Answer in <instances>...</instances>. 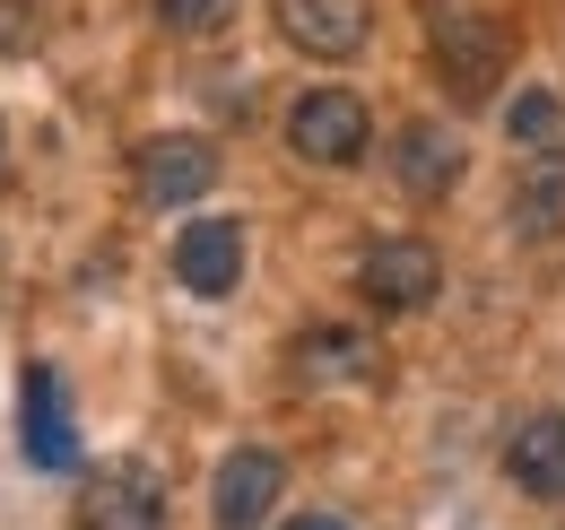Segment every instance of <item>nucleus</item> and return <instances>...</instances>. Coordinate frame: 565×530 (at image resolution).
<instances>
[{"label":"nucleus","mask_w":565,"mask_h":530,"mask_svg":"<svg viewBox=\"0 0 565 530\" xmlns=\"http://www.w3.org/2000/svg\"><path fill=\"white\" fill-rule=\"evenodd\" d=\"M504 478H513L522 496H540V505H565V409H540V417L513 426Z\"/></svg>","instance_id":"obj_12"},{"label":"nucleus","mask_w":565,"mask_h":530,"mask_svg":"<svg viewBox=\"0 0 565 530\" xmlns=\"http://www.w3.org/2000/svg\"><path fill=\"white\" fill-rule=\"evenodd\" d=\"M296 383L305 392H374L383 383V339L374 331H340V322H322V331L296 339Z\"/></svg>","instance_id":"obj_6"},{"label":"nucleus","mask_w":565,"mask_h":530,"mask_svg":"<svg viewBox=\"0 0 565 530\" xmlns=\"http://www.w3.org/2000/svg\"><path fill=\"white\" fill-rule=\"evenodd\" d=\"M365 96L349 87H305L296 105H287V148L305 157V166H356L365 157Z\"/></svg>","instance_id":"obj_3"},{"label":"nucleus","mask_w":565,"mask_h":530,"mask_svg":"<svg viewBox=\"0 0 565 530\" xmlns=\"http://www.w3.org/2000/svg\"><path fill=\"white\" fill-rule=\"evenodd\" d=\"M287 530H349V522H340V513H296Z\"/></svg>","instance_id":"obj_16"},{"label":"nucleus","mask_w":565,"mask_h":530,"mask_svg":"<svg viewBox=\"0 0 565 530\" xmlns=\"http://www.w3.org/2000/svg\"><path fill=\"white\" fill-rule=\"evenodd\" d=\"M279 9V35L305 62H356L365 35H374V9L365 0H270Z\"/></svg>","instance_id":"obj_7"},{"label":"nucleus","mask_w":565,"mask_h":530,"mask_svg":"<svg viewBox=\"0 0 565 530\" xmlns=\"http://www.w3.org/2000/svg\"><path fill=\"white\" fill-rule=\"evenodd\" d=\"M18 435H26V462L35 469H78V417H71V392H62L53 365H26Z\"/></svg>","instance_id":"obj_9"},{"label":"nucleus","mask_w":565,"mask_h":530,"mask_svg":"<svg viewBox=\"0 0 565 530\" xmlns=\"http://www.w3.org/2000/svg\"><path fill=\"white\" fill-rule=\"evenodd\" d=\"M0 166H9V131H0Z\"/></svg>","instance_id":"obj_17"},{"label":"nucleus","mask_w":565,"mask_h":530,"mask_svg":"<svg viewBox=\"0 0 565 530\" xmlns=\"http://www.w3.org/2000/svg\"><path fill=\"white\" fill-rule=\"evenodd\" d=\"M78 530H166V487L148 462H105L78 487Z\"/></svg>","instance_id":"obj_5"},{"label":"nucleus","mask_w":565,"mask_h":530,"mask_svg":"<svg viewBox=\"0 0 565 530\" xmlns=\"http://www.w3.org/2000/svg\"><path fill=\"white\" fill-rule=\"evenodd\" d=\"M426 62L444 78L452 105H488L504 87V62H513V35L504 18H488L479 0H426Z\"/></svg>","instance_id":"obj_1"},{"label":"nucleus","mask_w":565,"mask_h":530,"mask_svg":"<svg viewBox=\"0 0 565 530\" xmlns=\"http://www.w3.org/2000/svg\"><path fill=\"white\" fill-rule=\"evenodd\" d=\"M435 287H444V262L426 235H374L356 262V296L374 314H418V305H435Z\"/></svg>","instance_id":"obj_2"},{"label":"nucleus","mask_w":565,"mask_h":530,"mask_svg":"<svg viewBox=\"0 0 565 530\" xmlns=\"http://www.w3.org/2000/svg\"><path fill=\"white\" fill-rule=\"evenodd\" d=\"M131 183H140L148 209H192V200L217 183V148H210L201 131L140 139V157H131Z\"/></svg>","instance_id":"obj_4"},{"label":"nucleus","mask_w":565,"mask_h":530,"mask_svg":"<svg viewBox=\"0 0 565 530\" xmlns=\"http://www.w3.org/2000/svg\"><path fill=\"white\" fill-rule=\"evenodd\" d=\"M461 166H470V148H461L452 123H409V131L392 139V183L418 192V200H444L461 183Z\"/></svg>","instance_id":"obj_11"},{"label":"nucleus","mask_w":565,"mask_h":530,"mask_svg":"<svg viewBox=\"0 0 565 530\" xmlns=\"http://www.w3.org/2000/svg\"><path fill=\"white\" fill-rule=\"evenodd\" d=\"M279 487H287L279 453H262V444L226 453V462H217V487H210L217 530H262V522H270V505H279Z\"/></svg>","instance_id":"obj_8"},{"label":"nucleus","mask_w":565,"mask_h":530,"mask_svg":"<svg viewBox=\"0 0 565 530\" xmlns=\"http://www.w3.org/2000/svg\"><path fill=\"white\" fill-rule=\"evenodd\" d=\"M513 226H522V235H557V226H565V148H548V157L522 174V192H513Z\"/></svg>","instance_id":"obj_13"},{"label":"nucleus","mask_w":565,"mask_h":530,"mask_svg":"<svg viewBox=\"0 0 565 530\" xmlns=\"http://www.w3.org/2000/svg\"><path fill=\"white\" fill-rule=\"evenodd\" d=\"M157 18H166L174 35H217V26L235 18V0H157Z\"/></svg>","instance_id":"obj_15"},{"label":"nucleus","mask_w":565,"mask_h":530,"mask_svg":"<svg viewBox=\"0 0 565 530\" xmlns=\"http://www.w3.org/2000/svg\"><path fill=\"white\" fill-rule=\"evenodd\" d=\"M504 131L522 139V148H548V139L565 131L557 96H548V87H522V96H513V105H504Z\"/></svg>","instance_id":"obj_14"},{"label":"nucleus","mask_w":565,"mask_h":530,"mask_svg":"<svg viewBox=\"0 0 565 530\" xmlns=\"http://www.w3.org/2000/svg\"><path fill=\"white\" fill-rule=\"evenodd\" d=\"M174 278L192 296H235V278H244V226L235 218H192L174 235Z\"/></svg>","instance_id":"obj_10"}]
</instances>
